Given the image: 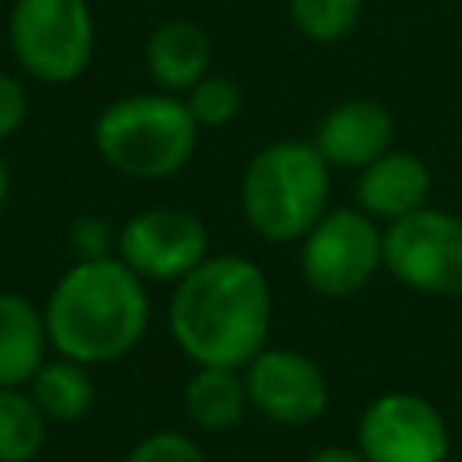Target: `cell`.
Instances as JSON below:
<instances>
[{"label": "cell", "instance_id": "1", "mask_svg": "<svg viewBox=\"0 0 462 462\" xmlns=\"http://www.w3.org/2000/svg\"><path fill=\"white\" fill-rule=\"evenodd\" d=\"M170 336L191 365L245 368L271 336V285L245 256H206L173 282Z\"/></svg>", "mask_w": 462, "mask_h": 462}, {"label": "cell", "instance_id": "2", "mask_svg": "<svg viewBox=\"0 0 462 462\" xmlns=\"http://www.w3.org/2000/svg\"><path fill=\"white\" fill-rule=\"evenodd\" d=\"M144 285L119 256L72 263L43 303L51 350L90 368L126 357L148 332Z\"/></svg>", "mask_w": 462, "mask_h": 462}, {"label": "cell", "instance_id": "3", "mask_svg": "<svg viewBox=\"0 0 462 462\" xmlns=\"http://www.w3.org/2000/svg\"><path fill=\"white\" fill-rule=\"evenodd\" d=\"M332 166L310 141H271L242 170V217L267 242H300L328 209Z\"/></svg>", "mask_w": 462, "mask_h": 462}, {"label": "cell", "instance_id": "4", "mask_svg": "<svg viewBox=\"0 0 462 462\" xmlns=\"http://www.w3.org/2000/svg\"><path fill=\"white\" fill-rule=\"evenodd\" d=\"M199 144V123L184 97L152 90L108 101L94 119L97 155L123 177L162 180L180 173Z\"/></svg>", "mask_w": 462, "mask_h": 462}, {"label": "cell", "instance_id": "5", "mask_svg": "<svg viewBox=\"0 0 462 462\" xmlns=\"http://www.w3.org/2000/svg\"><path fill=\"white\" fill-rule=\"evenodd\" d=\"M90 0H14L7 14V47L14 65L51 87L76 83L94 61Z\"/></svg>", "mask_w": 462, "mask_h": 462}, {"label": "cell", "instance_id": "6", "mask_svg": "<svg viewBox=\"0 0 462 462\" xmlns=\"http://www.w3.org/2000/svg\"><path fill=\"white\" fill-rule=\"evenodd\" d=\"M383 267V227L365 209H325L300 238V274L318 296H354Z\"/></svg>", "mask_w": 462, "mask_h": 462}, {"label": "cell", "instance_id": "7", "mask_svg": "<svg viewBox=\"0 0 462 462\" xmlns=\"http://www.w3.org/2000/svg\"><path fill=\"white\" fill-rule=\"evenodd\" d=\"M383 267L408 289L462 296V217L415 209L383 227Z\"/></svg>", "mask_w": 462, "mask_h": 462}, {"label": "cell", "instance_id": "8", "mask_svg": "<svg viewBox=\"0 0 462 462\" xmlns=\"http://www.w3.org/2000/svg\"><path fill=\"white\" fill-rule=\"evenodd\" d=\"M357 451L365 462H448L451 433L433 401L411 390H386L357 419Z\"/></svg>", "mask_w": 462, "mask_h": 462}, {"label": "cell", "instance_id": "9", "mask_svg": "<svg viewBox=\"0 0 462 462\" xmlns=\"http://www.w3.org/2000/svg\"><path fill=\"white\" fill-rule=\"evenodd\" d=\"M116 256L141 282L173 285L209 256V231L191 209L152 206L119 227Z\"/></svg>", "mask_w": 462, "mask_h": 462}, {"label": "cell", "instance_id": "10", "mask_svg": "<svg viewBox=\"0 0 462 462\" xmlns=\"http://www.w3.org/2000/svg\"><path fill=\"white\" fill-rule=\"evenodd\" d=\"M249 408L274 426H310L328 408V379L314 357L289 346H263L242 368Z\"/></svg>", "mask_w": 462, "mask_h": 462}, {"label": "cell", "instance_id": "11", "mask_svg": "<svg viewBox=\"0 0 462 462\" xmlns=\"http://www.w3.org/2000/svg\"><path fill=\"white\" fill-rule=\"evenodd\" d=\"M310 144L332 170H365L393 148V116L375 97H346L321 116Z\"/></svg>", "mask_w": 462, "mask_h": 462}, {"label": "cell", "instance_id": "12", "mask_svg": "<svg viewBox=\"0 0 462 462\" xmlns=\"http://www.w3.org/2000/svg\"><path fill=\"white\" fill-rule=\"evenodd\" d=\"M430 188H433V173L426 159L404 148H390L375 162L357 170L354 195H357V209L390 224V220H401L422 209L430 199Z\"/></svg>", "mask_w": 462, "mask_h": 462}, {"label": "cell", "instance_id": "13", "mask_svg": "<svg viewBox=\"0 0 462 462\" xmlns=\"http://www.w3.org/2000/svg\"><path fill=\"white\" fill-rule=\"evenodd\" d=\"M213 61L209 32L188 18H170L152 29L144 43V69L166 94H188Z\"/></svg>", "mask_w": 462, "mask_h": 462}, {"label": "cell", "instance_id": "14", "mask_svg": "<svg viewBox=\"0 0 462 462\" xmlns=\"http://www.w3.org/2000/svg\"><path fill=\"white\" fill-rule=\"evenodd\" d=\"M51 354L43 307L29 296L0 292V386H25Z\"/></svg>", "mask_w": 462, "mask_h": 462}, {"label": "cell", "instance_id": "15", "mask_svg": "<svg viewBox=\"0 0 462 462\" xmlns=\"http://www.w3.org/2000/svg\"><path fill=\"white\" fill-rule=\"evenodd\" d=\"M249 411L245 375L231 365H195L184 383V415L202 433H227Z\"/></svg>", "mask_w": 462, "mask_h": 462}, {"label": "cell", "instance_id": "16", "mask_svg": "<svg viewBox=\"0 0 462 462\" xmlns=\"http://www.w3.org/2000/svg\"><path fill=\"white\" fill-rule=\"evenodd\" d=\"M25 390L32 393V401L40 404V411L47 415V422H58V426H69V422H79L90 415L94 408V375H90V365L83 361H72V357H47L36 375L25 383Z\"/></svg>", "mask_w": 462, "mask_h": 462}, {"label": "cell", "instance_id": "17", "mask_svg": "<svg viewBox=\"0 0 462 462\" xmlns=\"http://www.w3.org/2000/svg\"><path fill=\"white\" fill-rule=\"evenodd\" d=\"M47 430L51 422L25 386H0V462H32Z\"/></svg>", "mask_w": 462, "mask_h": 462}, {"label": "cell", "instance_id": "18", "mask_svg": "<svg viewBox=\"0 0 462 462\" xmlns=\"http://www.w3.org/2000/svg\"><path fill=\"white\" fill-rule=\"evenodd\" d=\"M361 7L365 0H289V18L310 43H336L357 25Z\"/></svg>", "mask_w": 462, "mask_h": 462}, {"label": "cell", "instance_id": "19", "mask_svg": "<svg viewBox=\"0 0 462 462\" xmlns=\"http://www.w3.org/2000/svg\"><path fill=\"white\" fill-rule=\"evenodd\" d=\"M184 105L191 112V119L199 123V130H217V126H227L238 112H242V90L235 79L227 76H202L188 94H184Z\"/></svg>", "mask_w": 462, "mask_h": 462}, {"label": "cell", "instance_id": "20", "mask_svg": "<svg viewBox=\"0 0 462 462\" xmlns=\"http://www.w3.org/2000/svg\"><path fill=\"white\" fill-rule=\"evenodd\" d=\"M116 238H119V227H112V224H108L105 217H97V213H79V217L69 224V231H65L72 263L116 256Z\"/></svg>", "mask_w": 462, "mask_h": 462}, {"label": "cell", "instance_id": "21", "mask_svg": "<svg viewBox=\"0 0 462 462\" xmlns=\"http://www.w3.org/2000/svg\"><path fill=\"white\" fill-rule=\"evenodd\" d=\"M123 462H206L202 448L188 437V433H177V430H155L148 437H141L126 455Z\"/></svg>", "mask_w": 462, "mask_h": 462}, {"label": "cell", "instance_id": "22", "mask_svg": "<svg viewBox=\"0 0 462 462\" xmlns=\"http://www.w3.org/2000/svg\"><path fill=\"white\" fill-rule=\"evenodd\" d=\"M29 116V94L25 83L0 69V141L14 137Z\"/></svg>", "mask_w": 462, "mask_h": 462}, {"label": "cell", "instance_id": "23", "mask_svg": "<svg viewBox=\"0 0 462 462\" xmlns=\"http://www.w3.org/2000/svg\"><path fill=\"white\" fill-rule=\"evenodd\" d=\"M303 462H365V455L357 448H343V444H328V448H318L314 455H307Z\"/></svg>", "mask_w": 462, "mask_h": 462}, {"label": "cell", "instance_id": "24", "mask_svg": "<svg viewBox=\"0 0 462 462\" xmlns=\"http://www.w3.org/2000/svg\"><path fill=\"white\" fill-rule=\"evenodd\" d=\"M7 195H11V173H7V162H4V155H0V213H4V206H7Z\"/></svg>", "mask_w": 462, "mask_h": 462}]
</instances>
